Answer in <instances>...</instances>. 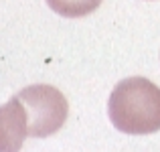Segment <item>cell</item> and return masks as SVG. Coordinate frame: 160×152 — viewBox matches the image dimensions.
<instances>
[{
    "label": "cell",
    "mask_w": 160,
    "mask_h": 152,
    "mask_svg": "<svg viewBox=\"0 0 160 152\" xmlns=\"http://www.w3.org/2000/svg\"><path fill=\"white\" fill-rule=\"evenodd\" d=\"M108 116L113 128L132 136L160 130V87L146 77H126L112 89Z\"/></svg>",
    "instance_id": "6da1fadb"
},
{
    "label": "cell",
    "mask_w": 160,
    "mask_h": 152,
    "mask_svg": "<svg viewBox=\"0 0 160 152\" xmlns=\"http://www.w3.org/2000/svg\"><path fill=\"white\" fill-rule=\"evenodd\" d=\"M28 136V116L18 95L0 105V152H20Z\"/></svg>",
    "instance_id": "3957f363"
},
{
    "label": "cell",
    "mask_w": 160,
    "mask_h": 152,
    "mask_svg": "<svg viewBox=\"0 0 160 152\" xmlns=\"http://www.w3.org/2000/svg\"><path fill=\"white\" fill-rule=\"evenodd\" d=\"M45 2L63 18H81L98 10L102 0H45Z\"/></svg>",
    "instance_id": "277c9868"
},
{
    "label": "cell",
    "mask_w": 160,
    "mask_h": 152,
    "mask_svg": "<svg viewBox=\"0 0 160 152\" xmlns=\"http://www.w3.org/2000/svg\"><path fill=\"white\" fill-rule=\"evenodd\" d=\"M28 116V136L47 138L59 132L69 116V104L65 95L53 85L35 83L18 91Z\"/></svg>",
    "instance_id": "7a4b0ae2"
}]
</instances>
